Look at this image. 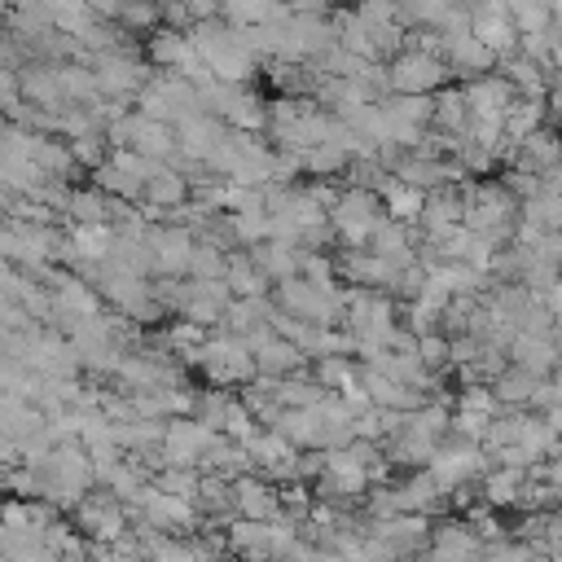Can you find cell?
<instances>
[{
  "label": "cell",
  "instance_id": "cell-1",
  "mask_svg": "<svg viewBox=\"0 0 562 562\" xmlns=\"http://www.w3.org/2000/svg\"><path fill=\"white\" fill-rule=\"evenodd\" d=\"M334 228H338V246H369L378 224L386 220V202L378 189H364V184H347L338 206L329 211Z\"/></svg>",
  "mask_w": 562,
  "mask_h": 562
},
{
  "label": "cell",
  "instance_id": "cell-2",
  "mask_svg": "<svg viewBox=\"0 0 562 562\" xmlns=\"http://www.w3.org/2000/svg\"><path fill=\"white\" fill-rule=\"evenodd\" d=\"M391 79H395V92H439L443 83H457L448 57L422 53V48H404L400 57H391Z\"/></svg>",
  "mask_w": 562,
  "mask_h": 562
},
{
  "label": "cell",
  "instance_id": "cell-3",
  "mask_svg": "<svg viewBox=\"0 0 562 562\" xmlns=\"http://www.w3.org/2000/svg\"><path fill=\"white\" fill-rule=\"evenodd\" d=\"M220 435H224V430L206 426V422H202V417H193V413H184V417H167L162 452H167V461H171V465H198V461L211 452V443H215Z\"/></svg>",
  "mask_w": 562,
  "mask_h": 562
},
{
  "label": "cell",
  "instance_id": "cell-4",
  "mask_svg": "<svg viewBox=\"0 0 562 562\" xmlns=\"http://www.w3.org/2000/svg\"><path fill=\"white\" fill-rule=\"evenodd\" d=\"M483 549H487V540L470 527L465 514H439V518H435L430 544H426L430 558H479Z\"/></svg>",
  "mask_w": 562,
  "mask_h": 562
},
{
  "label": "cell",
  "instance_id": "cell-5",
  "mask_svg": "<svg viewBox=\"0 0 562 562\" xmlns=\"http://www.w3.org/2000/svg\"><path fill=\"white\" fill-rule=\"evenodd\" d=\"M443 57H448V66H452L457 83H465V79H479V75H492V70L501 66V53H496L492 44H483L474 31H470V35H457V40H448V44H443Z\"/></svg>",
  "mask_w": 562,
  "mask_h": 562
},
{
  "label": "cell",
  "instance_id": "cell-6",
  "mask_svg": "<svg viewBox=\"0 0 562 562\" xmlns=\"http://www.w3.org/2000/svg\"><path fill=\"white\" fill-rule=\"evenodd\" d=\"M233 501H237V514L246 518H277L281 514V483L250 470V474H237L233 479Z\"/></svg>",
  "mask_w": 562,
  "mask_h": 562
},
{
  "label": "cell",
  "instance_id": "cell-7",
  "mask_svg": "<svg viewBox=\"0 0 562 562\" xmlns=\"http://www.w3.org/2000/svg\"><path fill=\"white\" fill-rule=\"evenodd\" d=\"M114 211H119V198H110L101 184H75L70 198H66V220L75 224H114Z\"/></svg>",
  "mask_w": 562,
  "mask_h": 562
},
{
  "label": "cell",
  "instance_id": "cell-8",
  "mask_svg": "<svg viewBox=\"0 0 562 562\" xmlns=\"http://www.w3.org/2000/svg\"><path fill=\"white\" fill-rule=\"evenodd\" d=\"M145 57H149V66H158V70H176L189 53H193V44H189V31H180V26H167V22H158L149 35H145Z\"/></svg>",
  "mask_w": 562,
  "mask_h": 562
},
{
  "label": "cell",
  "instance_id": "cell-9",
  "mask_svg": "<svg viewBox=\"0 0 562 562\" xmlns=\"http://www.w3.org/2000/svg\"><path fill=\"white\" fill-rule=\"evenodd\" d=\"M255 364H259V373L285 378V373H294V369H307L312 356H307L299 342H290L285 334H272V338H263V342L255 347Z\"/></svg>",
  "mask_w": 562,
  "mask_h": 562
},
{
  "label": "cell",
  "instance_id": "cell-10",
  "mask_svg": "<svg viewBox=\"0 0 562 562\" xmlns=\"http://www.w3.org/2000/svg\"><path fill=\"white\" fill-rule=\"evenodd\" d=\"M250 255H255V263L272 277V281H281V277H294V272H303V246L299 241H281V237H263V241H255L250 246Z\"/></svg>",
  "mask_w": 562,
  "mask_h": 562
},
{
  "label": "cell",
  "instance_id": "cell-11",
  "mask_svg": "<svg viewBox=\"0 0 562 562\" xmlns=\"http://www.w3.org/2000/svg\"><path fill=\"white\" fill-rule=\"evenodd\" d=\"M527 479H531V470H518V465H492L483 479H479V487H483V501H492L496 509H514L518 505V496H522V487H527Z\"/></svg>",
  "mask_w": 562,
  "mask_h": 562
},
{
  "label": "cell",
  "instance_id": "cell-12",
  "mask_svg": "<svg viewBox=\"0 0 562 562\" xmlns=\"http://www.w3.org/2000/svg\"><path fill=\"white\" fill-rule=\"evenodd\" d=\"M562 158V127L549 119V123H540L527 140H522V149H518V167H531V171H544V167H553ZM514 167V162H509Z\"/></svg>",
  "mask_w": 562,
  "mask_h": 562
},
{
  "label": "cell",
  "instance_id": "cell-13",
  "mask_svg": "<svg viewBox=\"0 0 562 562\" xmlns=\"http://www.w3.org/2000/svg\"><path fill=\"white\" fill-rule=\"evenodd\" d=\"M553 110H549V97H514L509 110H505V136L514 140H527L540 123H549Z\"/></svg>",
  "mask_w": 562,
  "mask_h": 562
},
{
  "label": "cell",
  "instance_id": "cell-14",
  "mask_svg": "<svg viewBox=\"0 0 562 562\" xmlns=\"http://www.w3.org/2000/svg\"><path fill=\"white\" fill-rule=\"evenodd\" d=\"M540 382H544V378H540L536 369H527V364H509L492 386H496V395H501L505 408H531Z\"/></svg>",
  "mask_w": 562,
  "mask_h": 562
},
{
  "label": "cell",
  "instance_id": "cell-15",
  "mask_svg": "<svg viewBox=\"0 0 562 562\" xmlns=\"http://www.w3.org/2000/svg\"><path fill=\"white\" fill-rule=\"evenodd\" d=\"M277 430H285L299 448H321V430H325V413L316 408H281Z\"/></svg>",
  "mask_w": 562,
  "mask_h": 562
},
{
  "label": "cell",
  "instance_id": "cell-16",
  "mask_svg": "<svg viewBox=\"0 0 562 562\" xmlns=\"http://www.w3.org/2000/svg\"><path fill=\"white\" fill-rule=\"evenodd\" d=\"M430 127H443V132H465L470 127V101H465L461 83H443L435 92V123Z\"/></svg>",
  "mask_w": 562,
  "mask_h": 562
},
{
  "label": "cell",
  "instance_id": "cell-17",
  "mask_svg": "<svg viewBox=\"0 0 562 562\" xmlns=\"http://www.w3.org/2000/svg\"><path fill=\"white\" fill-rule=\"evenodd\" d=\"M382 202H386V215H391V220L417 224L422 211H426V189H417V184H408V180L395 176V180L382 189Z\"/></svg>",
  "mask_w": 562,
  "mask_h": 562
},
{
  "label": "cell",
  "instance_id": "cell-18",
  "mask_svg": "<svg viewBox=\"0 0 562 562\" xmlns=\"http://www.w3.org/2000/svg\"><path fill=\"white\" fill-rule=\"evenodd\" d=\"M228 544H233V553L272 558V553H268V518H246V514H237V518L228 522Z\"/></svg>",
  "mask_w": 562,
  "mask_h": 562
},
{
  "label": "cell",
  "instance_id": "cell-19",
  "mask_svg": "<svg viewBox=\"0 0 562 562\" xmlns=\"http://www.w3.org/2000/svg\"><path fill=\"white\" fill-rule=\"evenodd\" d=\"M224 123L237 127V132H268V101L255 97L250 88H241V97L233 101V110L224 114Z\"/></svg>",
  "mask_w": 562,
  "mask_h": 562
},
{
  "label": "cell",
  "instance_id": "cell-20",
  "mask_svg": "<svg viewBox=\"0 0 562 562\" xmlns=\"http://www.w3.org/2000/svg\"><path fill=\"white\" fill-rule=\"evenodd\" d=\"M382 105L404 123H422V127L435 123V92H391Z\"/></svg>",
  "mask_w": 562,
  "mask_h": 562
},
{
  "label": "cell",
  "instance_id": "cell-21",
  "mask_svg": "<svg viewBox=\"0 0 562 562\" xmlns=\"http://www.w3.org/2000/svg\"><path fill=\"white\" fill-rule=\"evenodd\" d=\"M307 176H347V167H351V149L342 145V140H321V145H312L307 149Z\"/></svg>",
  "mask_w": 562,
  "mask_h": 562
},
{
  "label": "cell",
  "instance_id": "cell-22",
  "mask_svg": "<svg viewBox=\"0 0 562 562\" xmlns=\"http://www.w3.org/2000/svg\"><path fill=\"white\" fill-rule=\"evenodd\" d=\"M474 35H479L483 44H492L501 57L518 53V44H522V31H518L514 18H479V22H474Z\"/></svg>",
  "mask_w": 562,
  "mask_h": 562
},
{
  "label": "cell",
  "instance_id": "cell-23",
  "mask_svg": "<svg viewBox=\"0 0 562 562\" xmlns=\"http://www.w3.org/2000/svg\"><path fill=\"white\" fill-rule=\"evenodd\" d=\"M312 373H316L329 391H338V386H347L351 378H360V360L347 356V351H329V356H316V360H312Z\"/></svg>",
  "mask_w": 562,
  "mask_h": 562
},
{
  "label": "cell",
  "instance_id": "cell-24",
  "mask_svg": "<svg viewBox=\"0 0 562 562\" xmlns=\"http://www.w3.org/2000/svg\"><path fill=\"white\" fill-rule=\"evenodd\" d=\"M119 26H127V31H136L140 40L162 22V0H123V9H119V18H114Z\"/></svg>",
  "mask_w": 562,
  "mask_h": 562
},
{
  "label": "cell",
  "instance_id": "cell-25",
  "mask_svg": "<svg viewBox=\"0 0 562 562\" xmlns=\"http://www.w3.org/2000/svg\"><path fill=\"white\" fill-rule=\"evenodd\" d=\"M70 154H75V162L92 176V171L110 158V140H105V132H88V136H75V140H70Z\"/></svg>",
  "mask_w": 562,
  "mask_h": 562
},
{
  "label": "cell",
  "instance_id": "cell-26",
  "mask_svg": "<svg viewBox=\"0 0 562 562\" xmlns=\"http://www.w3.org/2000/svg\"><path fill=\"white\" fill-rule=\"evenodd\" d=\"M501 180L509 184V193L518 198V202H527V198H536V193H544V180H540V171H531V167H501Z\"/></svg>",
  "mask_w": 562,
  "mask_h": 562
},
{
  "label": "cell",
  "instance_id": "cell-27",
  "mask_svg": "<svg viewBox=\"0 0 562 562\" xmlns=\"http://www.w3.org/2000/svg\"><path fill=\"white\" fill-rule=\"evenodd\" d=\"M487 426H492V417H487V413L452 408V435H457V439H474V443H483V439H487Z\"/></svg>",
  "mask_w": 562,
  "mask_h": 562
},
{
  "label": "cell",
  "instance_id": "cell-28",
  "mask_svg": "<svg viewBox=\"0 0 562 562\" xmlns=\"http://www.w3.org/2000/svg\"><path fill=\"white\" fill-rule=\"evenodd\" d=\"M285 9L299 13V18H325V13H334L329 0H285Z\"/></svg>",
  "mask_w": 562,
  "mask_h": 562
},
{
  "label": "cell",
  "instance_id": "cell-29",
  "mask_svg": "<svg viewBox=\"0 0 562 562\" xmlns=\"http://www.w3.org/2000/svg\"><path fill=\"white\" fill-rule=\"evenodd\" d=\"M540 299H544V307L553 312V321L562 325V277H558V281H553V285H549V290H544Z\"/></svg>",
  "mask_w": 562,
  "mask_h": 562
}]
</instances>
